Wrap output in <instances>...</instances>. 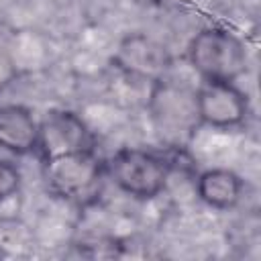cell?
I'll list each match as a JSON object with an SVG mask.
<instances>
[{
  "label": "cell",
  "instance_id": "cell-1",
  "mask_svg": "<svg viewBox=\"0 0 261 261\" xmlns=\"http://www.w3.org/2000/svg\"><path fill=\"white\" fill-rule=\"evenodd\" d=\"M188 61L204 82H237L247 71L245 43L224 27H204L188 43Z\"/></svg>",
  "mask_w": 261,
  "mask_h": 261
},
{
  "label": "cell",
  "instance_id": "cell-2",
  "mask_svg": "<svg viewBox=\"0 0 261 261\" xmlns=\"http://www.w3.org/2000/svg\"><path fill=\"white\" fill-rule=\"evenodd\" d=\"M104 173L106 163H102L94 149L43 161V175L49 192L77 206H88L98 200L104 186Z\"/></svg>",
  "mask_w": 261,
  "mask_h": 261
},
{
  "label": "cell",
  "instance_id": "cell-3",
  "mask_svg": "<svg viewBox=\"0 0 261 261\" xmlns=\"http://www.w3.org/2000/svg\"><path fill=\"white\" fill-rule=\"evenodd\" d=\"M106 171L120 192L135 200H153L165 190L171 163L155 151L122 147L108 159Z\"/></svg>",
  "mask_w": 261,
  "mask_h": 261
},
{
  "label": "cell",
  "instance_id": "cell-4",
  "mask_svg": "<svg viewBox=\"0 0 261 261\" xmlns=\"http://www.w3.org/2000/svg\"><path fill=\"white\" fill-rule=\"evenodd\" d=\"M149 112L157 133L167 141L188 139L200 124L196 110V90L179 86L167 75L151 84Z\"/></svg>",
  "mask_w": 261,
  "mask_h": 261
},
{
  "label": "cell",
  "instance_id": "cell-5",
  "mask_svg": "<svg viewBox=\"0 0 261 261\" xmlns=\"http://www.w3.org/2000/svg\"><path fill=\"white\" fill-rule=\"evenodd\" d=\"M94 139L88 124L82 120L80 114L65 108L47 110L45 116L39 120V143L37 151L43 161L94 149Z\"/></svg>",
  "mask_w": 261,
  "mask_h": 261
},
{
  "label": "cell",
  "instance_id": "cell-6",
  "mask_svg": "<svg viewBox=\"0 0 261 261\" xmlns=\"http://www.w3.org/2000/svg\"><path fill=\"white\" fill-rule=\"evenodd\" d=\"M196 110L200 124L234 128L249 116V98L234 82H202L196 88Z\"/></svg>",
  "mask_w": 261,
  "mask_h": 261
},
{
  "label": "cell",
  "instance_id": "cell-7",
  "mask_svg": "<svg viewBox=\"0 0 261 261\" xmlns=\"http://www.w3.org/2000/svg\"><path fill=\"white\" fill-rule=\"evenodd\" d=\"M114 65L137 80L155 84L171 69V55L165 45L145 33H130L120 39L114 51Z\"/></svg>",
  "mask_w": 261,
  "mask_h": 261
},
{
  "label": "cell",
  "instance_id": "cell-8",
  "mask_svg": "<svg viewBox=\"0 0 261 261\" xmlns=\"http://www.w3.org/2000/svg\"><path fill=\"white\" fill-rule=\"evenodd\" d=\"M39 120L20 104H0V147L14 155L37 151Z\"/></svg>",
  "mask_w": 261,
  "mask_h": 261
},
{
  "label": "cell",
  "instance_id": "cell-9",
  "mask_svg": "<svg viewBox=\"0 0 261 261\" xmlns=\"http://www.w3.org/2000/svg\"><path fill=\"white\" fill-rule=\"evenodd\" d=\"M245 192V181L239 173L226 167H210L204 169L196 179L198 198L214 208V210H230L234 208Z\"/></svg>",
  "mask_w": 261,
  "mask_h": 261
},
{
  "label": "cell",
  "instance_id": "cell-10",
  "mask_svg": "<svg viewBox=\"0 0 261 261\" xmlns=\"http://www.w3.org/2000/svg\"><path fill=\"white\" fill-rule=\"evenodd\" d=\"M20 184H22L20 169L12 161L0 157V202L14 198L20 190Z\"/></svg>",
  "mask_w": 261,
  "mask_h": 261
},
{
  "label": "cell",
  "instance_id": "cell-11",
  "mask_svg": "<svg viewBox=\"0 0 261 261\" xmlns=\"http://www.w3.org/2000/svg\"><path fill=\"white\" fill-rule=\"evenodd\" d=\"M16 65H14V61L4 53V51H0V90L2 88H6L14 77H16Z\"/></svg>",
  "mask_w": 261,
  "mask_h": 261
}]
</instances>
